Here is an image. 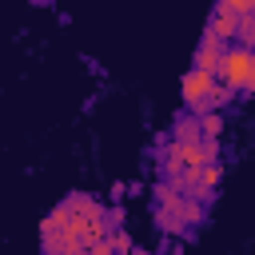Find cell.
I'll return each mask as SVG.
<instances>
[{"label":"cell","mask_w":255,"mask_h":255,"mask_svg":"<svg viewBox=\"0 0 255 255\" xmlns=\"http://www.w3.org/2000/svg\"><path fill=\"white\" fill-rule=\"evenodd\" d=\"M235 32H239V16H235V12H227V8L215 0L211 20H207L203 36H215V40H223V44H235Z\"/></svg>","instance_id":"obj_4"},{"label":"cell","mask_w":255,"mask_h":255,"mask_svg":"<svg viewBox=\"0 0 255 255\" xmlns=\"http://www.w3.org/2000/svg\"><path fill=\"white\" fill-rule=\"evenodd\" d=\"M128 255H151V251H143V247H131V251H128Z\"/></svg>","instance_id":"obj_10"},{"label":"cell","mask_w":255,"mask_h":255,"mask_svg":"<svg viewBox=\"0 0 255 255\" xmlns=\"http://www.w3.org/2000/svg\"><path fill=\"white\" fill-rule=\"evenodd\" d=\"M247 52H251V56H255V44H251V48H247Z\"/></svg>","instance_id":"obj_11"},{"label":"cell","mask_w":255,"mask_h":255,"mask_svg":"<svg viewBox=\"0 0 255 255\" xmlns=\"http://www.w3.org/2000/svg\"><path fill=\"white\" fill-rule=\"evenodd\" d=\"M231 100H235V92H231V88H223V84H215V88H211V92H207V96L199 100V108H195L191 116H207V112H223V108H227Z\"/></svg>","instance_id":"obj_6"},{"label":"cell","mask_w":255,"mask_h":255,"mask_svg":"<svg viewBox=\"0 0 255 255\" xmlns=\"http://www.w3.org/2000/svg\"><path fill=\"white\" fill-rule=\"evenodd\" d=\"M223 52H227V44L223 40H215V36H203L199 40V48H195V56H191V68H199V72H219V64H223Z\"/></svg>","instance_id":"obj_5"},{"label":"cell","mask_w":255,"mask_h":255,"mask_svg":"<svg viewBox=\"0 0 255 255\" xmlns=\"http://www.w3.org/2000/svg\"><path fill=\"white\" fill-rule=\"evenodd\" d=\"M219 135H223V112H207V116H199V139L219 143Z\"/></svg>","instance_id":"obj_8"},{"label":"cell","mask_w":255,"mask_h":255,"mask_svg":"<svg viewBox=\"0 0 255 255\" xmlns=\"http://www.w3.org/2000/svg\"><path fill=\"white\" fill-rule=\"evenodd\" d=\"M219 4H223V8H227V12H235V16H239V20H243V16H251V12H255V0H219Z\"/></svg>","instance_id":"obj_9"},{"label":"cell","mask_w":255,"mask_h":255,"mask_svg":"<svg viewBox=\"0 0 255 255\" xmlns=\"http://www.w3.org/2000/svg\"><path fill=\"white\" fill-rule=\"evenodd\" d=\"M223 183V163L219 159H211V163H203L199 171H195V183H191V199H199V203H211V195H215V187Z\"/></svg>","instance_id":"obj_3"},{"label":"cell","mask_w":255,"mask_h":255,"mask_svg":"<svg viewBox=\"0 0 255 255\" xmlns=\"http://www.w3.org/2000/svg\"><path fill=\"white\" fill-rule=\"evenodd\" d=\"M251 52L247 48H239V44H227V52H223V64H219V72H215V80L223 84V88H231L235 96H243V88H247V76H251Z\"/></svg>","instance_id":"obj_1"},{"label":"cell","mask_w":255,"mask_h":255,"mask_svg":"<svg viewBox=\"0 0 255 255\" xmlns=\"http://www.w3.org/2000/svg\"><path fill=\"white\" fill-rule=\"evenodd\" d=\"M215 84H219V80H215L211 72H199V68H191V72L179 80V100H183V108H187V112H195V108H199V100H203V96H207Z\"/></svg>","instance_id":"obj_2"},{"label":"cell","mask_w":255,"mask_h":255,"mask_svg":"<svg viewBox=\"0 0 255 255\" xmlns=\"http://www.w3.org/2000/svg\"><path fill=\"white\" fill-rule=\"evenodd\" d=\"M171 139H175V143H195V139H199V116L183 112V116L171 124Z\"/></svg>","instance_id":"obj_7"}]
</instances>
